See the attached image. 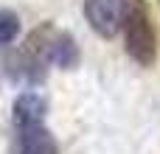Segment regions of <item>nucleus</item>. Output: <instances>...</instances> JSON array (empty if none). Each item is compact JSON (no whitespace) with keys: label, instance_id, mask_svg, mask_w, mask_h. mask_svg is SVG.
I'll return each instance as SVG.
<instances>
[{"label":"nucleus","instance_id":"obj_1","mask_svg":"<svg viewBox=\"0 0 160 154\" xmlns=\"http://www.w3.org/2000/svg\"><path fill=\"white\" fill-rule=\"evenodd\" d=\"M79 62H82L79 42L65 28H56L53 22H39L25 36V42L17 51H11L6 70L14 81L37 87L48 79V67L76 70Z\"/></svg>","mask_w":160,"mask_h":154},{"label":"nucleus","instance_id":"obj_2","mask_svg":"<svg viewBox=\"0 0 160 154\" xmlns=\"http://www.w3.org/2000/svg\"><path fill=\"white\" fill-rule=\"evenodd\" d=\"M121 31H124V48L129 59L138 62L141 67H152L158 62V31L146 0H127Z\"/></svg>","mask_w":160,"mask_h":154},{"label":"nucleus","instance_id":"obj_3","mask_svg":"<svg viewBox=\"0 0 160 154\" xmlns=\"http://www.w3.org/2000/svg\"><path fill=\"white\" fill-rule=\"evenodd\" d=\"M127 14V0H84V20L101 39H115Z\"/></svg>","mask_w":160,"mask_h":154},{"label":"nucleus","instance_id":"obj_4","mask_svg":"<svg viewBox=\"0 0 160 154\" xmlns=\"http://www.w3.org/2000/svg\"><path fill=\"white\" fill-rule=\"evenodd\" d=\"M11 154H56V140L45 123L22 126V129H14Z\"/></svg>","mask_w":160,"mask_h":154},{"label":"nucleus","instance_id":"obj_5","mask_svg":"<svg viewBox=\"0 0 160 154\" xmlns=\"http://www.w3.org/2000/svg\"><path fill=\"white\" fill-rule=\"evenodd\" d=\"M48 115V98L39 95L37 90H25L14 98L11 107V126L22 129V126H34V123H45Z\"/></svg>","mask_w":160,"mask_h":154},{"label":"nucleus","instance_id":"obj_6","mask_svg":"<svg viewBox=\"0 0 160 154\" xmlns=\"http://www.w3.org/2000/svg\"><path fill=\"white\" fill-rule=\"evenodd\" d=\"M20 34V14L14 8H0V48L11 45Z\"/></svg>","mask_w":160,"mask_h":154}]
</instances>
